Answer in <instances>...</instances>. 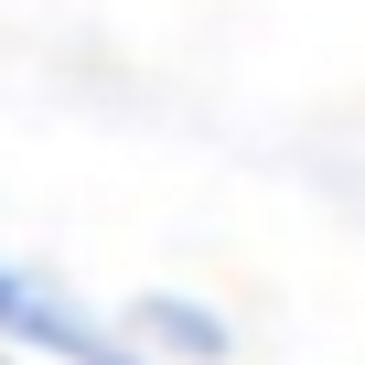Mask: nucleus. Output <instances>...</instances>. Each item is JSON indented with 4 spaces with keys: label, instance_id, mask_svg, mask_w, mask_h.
<instances>
[{
    "label": "nucleus",
    "instance_id": "obj_1",
    "mask_svg": "<svg viewBox=\"0 0 365 365\" xmlns=\"http://www.w3.org/2000/svg\"><path fill=\"white\" fill-rule=\"evenodd\" d=\"M0 344L54 354V365H150V354H140V344H118L76 290H54L43 269H11V258H0Z\"/></svg>",
    "mask_w": 365,
    "mask_h": 365
},
{
    "label": "nucleus",
    "instance_id": "obj_2",
    "mask_svg": "<svg viewBox=\"0 0 365 365\" xmlns=\"http://www.w3.org/2000/svg\"><path fill=\"white\" fill-rule=\"evenodd\" d=\"M129 333H150L172 354H226V322L215 312H182V301H129Z\"/></svg>",
    "mask_w": 365,
    "mask_h": 365
}]
</instances>
